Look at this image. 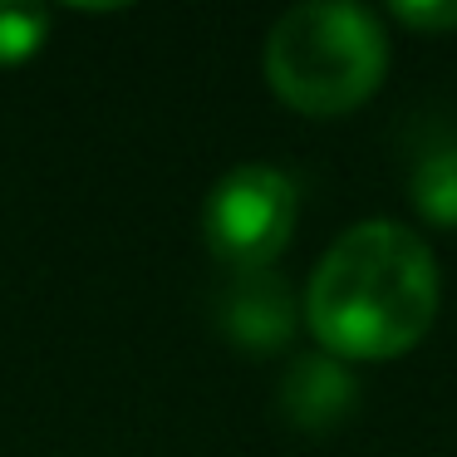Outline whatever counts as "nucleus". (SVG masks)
<instances>
[{"label":"nucleus","instance_id":"f257e3e1","mask_svg":"<svg viewBox=\"0 0 457 457\" xmlns=\"http://www.w3.org/2000/svg\"><path fill=\"white\" fill-rule=\"evenodd\" d=\"M437 261L403 221H359L320 256L305 325L335 359H398L433 329Z\"/></svg>","mask_w":457,"mask_h":457},{"label":"nucleus","instance_id":"f03ea898","mask_svg":"<svg viewBox=\"0 0 457 457\" xmlns=\"http://www.w3.org/2000/svg\"><path fill=\"white\" fill-rule=\"evenodd\" d=\"M388 40L378 15L345 0L295 5L270 25L266 84L305 119H339L384 84Z\"/></svg>","mask_w":457,"mask_h":457},{"label":"nucleus","instance_id":"7ed1b4c3","mask_svg":"<svg viewBox=\"0 0 457 457\" xmlns=\"http://www.w3.org/2000/svg\"><path fill=\"white\" fill-rule=\"evenodd\" d=\"M300 217V192L290 172L270 162H241L202 207V237L212 256L231 270H270V261L290 246V231Z\"/></svg>","mask_w":457,"mask_h":457},{"label":"nucleus","instance_id":"20e7f679","mask_svg":"<svg viewBox=\"0 0 457 457\" xmlns=\"http://www.w3.org/2000/svg\"><path fill=\"white\" fill-rule=\"evenodd\" d=\"M221 329L231 345H241L246 354H276L295 339L300 305L295 290L276 276V270H237L221 290Z\"/></svg>","mask_w":457,"mask_h":457},{"label":"nucleus","instance_id":"39448f33","mask_svg":"<svg viewBox=\"0 0 457 457\" xmlns=\"http://www.w3.org/2000/svg\"><path fill=\"white\" fill-rule=\"evenodd\" d=\"M359 384L345 369V359L335 354H300L290 359L286 378H280V408L300 433H329L335 423H345L354 413Z\"/></svg>","mask_w":457,"mask_h":457},{"label":"nucleus","instance_id":"423d86ee","mask_svg":"<svg viewBox=\"0 0 457 457\" xmlns=\"http://www.w3.org/2000/svg\"><path fill=\"white\" fill-rule=\"evenodd\" d=\"M408 197L433 227H457V148H437L408 178Z\"/></svg>","mask_w":457,"mask_h":457},{"label":"nucleus","instance_id":"0eeeda50","mask_svg":"<svg viewBox=\"0 0 457 457\" xmlns=\"http://www.w3.org/2000/svg\"><path fill=\"white\" fill-rule=\"evenodd\" d=\"M50 40V11L45 5H0V64L30 60Z\"/></svg>","mask_w":457,"mask_h":457},{"label":"nucleus","instance_id":"6e6552de","mask_svg":"<svg viewBox=\"0 0 457 457\" xmlns=\"http://www.w3.org/2000/svg\"><path fill=\"white\" fill-rule=\"evenodd\" d=\"M394 21L408 25V30L418 35H443V30H457V0H447V5H408V0H398L394 5Z\"/></svg>","mask_w":457,"mask_h":457}]
</instances>
